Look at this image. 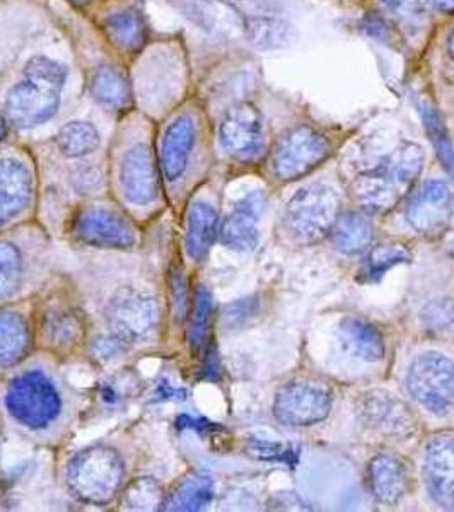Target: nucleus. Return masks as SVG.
I'll list each match as a JSON object with an SVG mask.
<instances>
[{"instance_id": "19", "label": "nucleus", "mask_w": 454, "mask_h": 512, "mask_svg": "<svg viewBox=\"0 0 454 512\" xmlns=\"http://www.w3.org/2000/svg\"><path fill=\"white\" fill-rule=\"evenodd\" d=\"M371 494L383 504H396L407 490V473L400 461L388 454H379L367 468Z\"/></svg>"}, {"instance_id": "20", "label": "nucleus", "mask_w": 454, "mask_h": 512, "mask_svg": "<svg viewBox=\"0 0 454 512\" xmlns=\"http://www.w3.org/2000/svg\"><path fill=\"white\" fill-rule=\"evenodd\" d=\"M217 214L209 204L197 202L188 210L187 253L195 262H204L217 238Z\"/></svg>"}, {"instance_id": "16", "label": "nucleus", "mask_w": 454, "mask_h": 512, "mask_svg": "<svg viewBox=\"0 0 454 512\" xmlns=\"http://www.w3.org/2000/svg\"><path fill=\"white\" fill-rule=\"evenodd\" d=\"M265 198L262 193L255 192L246 195L241 202L234 205L233 212L222 222L221 236L222 245L229 250L251 251L258 245V222L262 214Z\"/></svg>"}, {"instance_id": "5", "label": "nucleus", "mask_w": 454, "mask_h": 512, "mask_svg": "<svg viewBox=\"0 0 454 512\" xmlns=\"http://www.w3.org/2000/svg\"><path fill=\"white\" fill-rule=\"evenodd\" d=\"M332 154L325 135L309 125H297L280 137L272 154V171L280 181H294L309 175Z\"/></svg>"}, {"instance_id": "31", "label": "nucleus", "mask_w": 454, "mask_h": 512, "mask_svg": "<svg viewBox=\"0 0 454 512\" xmlns=\"http://www.w3.org/2000/svg\"><path fill=\"white\" fill-rule=\"evenodd\" d=\"M23 275V260L16 246L0 241V299L16 291Z\"/></svg>"}, {"instance_id": "8", "label": "nucleus", "mask_w": 454, "mask_h": 512, "mask_svg": "<svg viewBox=\"0 0 454 512\" xmlns=\"http://www.w3.org/2000/svg\"><path fill=\"white\" fill-rule=\"evenodd\" d=\"M62 88L64 86L55 82L24 74V81L16 84L7 94V115L12 123L21 128L48 122L59 110Z\"/></svg>"}, {"instance_id": "35", "label": "nucleus", "mask_w": 454, "mask_h": 512, "mask_svg": "<svg viewBox=\"0 0 454 512\" xmlns=\"http://www.w3.org/2000/svg\"><path fill=\"white\" fill-rule=\"evenodd\" d=\"M79 178H74V183H76V188L79 190V193H89L93 192L94 188L99 185V175L93 169H89V171H79L77 173Z\"/></svg>"}, {"instance_id": "7", "label": "nucleus", "mask_w": 454, "mask_h": 512, "mask_svg": "<svg viewBox=\"0 0 454 512\" xmlns=\"http://www.w3.org/2000/svg\"><path fill=\"white\" fill-rule=\"evenodd\" d=\"M332 412V393L315 381H292L275 396L274 415L280 424L308 427Z\"/></svg>"}, {"instance_id": "25", "label": "nucleus", "mask_w": 454, "mask_h": 512, "mask_svg": "<svg viewBox=\"0 0 454 512\" xmlns=\"http://www.w3.org/2000/svg\"><path fill=\"white\" fill-rule=\"evenodd\" d=\"M91 91L99 105L110 108V110H123L130 105L132 91L127 77L117 67L101 65L94 72Z\"/></svg>"}, {"instance_id": "32", "label": "nucleus", "mask_w": 454, "mask_h": 512, "mask_svg": "<svg viewBox=\"0 0 454 512\" xmlns=\"http://www.w3.org/2000/svg\"><path fill=\"white\" fill-rule=\"evenodd\" d=\"M210 294L204 286L198 287L197 297H195V308H193L192 323L188 330V340L193 349L197 350L204 344L209 330L210 318Z\"/></svg>"}, {"instance_id": "23", "label": "nucleus", "mask_w": 454, "mask_h": 512, "mask_svg": "<svg viewBox=\"0 0 454 512\" xmlns=\"http://www.w3.org/2000/svg\"><path fill=\"white\" fill-rule=\"evenodd\" d=\"M245 30L251 45L258 50L291 47L297 38L296 28L289 21L279 18H250L246 21Z\"/></svg>"}, {"instance_id": "24", "label": "nucleus", "mask_w": 454, "mask_h": 512, "mask_svg": "<svg viewBox=\"0 0 454 512\" xmlns=\"http://www.w3.org/2000/svg\"><path fill=\"white\" fill-rule=\"evenodd\" d=\"M30 347V328L23 316L0 311V366H14L23 361Z\"/></svg>"}, {"instance_id": "36", "label": "nucleus", "mask_w": 454, "mask_h": 512, "mask_svg": "<svg viewBox=\"0 0 454 512\" xmlns=\"http://www.w3.org/2000/svg\"><path fill=\"white\" fill-rule=\"evenodd\" d=\"M422 2L434 11L446 12V14L454 12V0H422Z\"/></svg>"}, {"instance_id": "33", "label": "nucleus", "mask_w": 454, "mask_h": 512, "mask_svg": "<svg viewBox=\"0 0 454 512\" xmlns=\"http://www.w3.org/2000/svg\"><path fill=\"white\" fill-rule=\"evenodd\" d=\"M127 502L132 509H142V511L154 509L161 504V489L156 482L140 480L129 490Z\"/></svg>"}, {"instance_id": "30", "label": "nucleus", "mask_w": 454, "mask_h": 512, "mask_svg": "<svg viewBox=\"0 0 454 512\" xmlns=\"http://www.w3.org/2000/svg\"><path fill=\"white\" fill-rule=\"evenodd\" d=\"M410 258H412V253H410L407 246L396 245V243L376 246L371 251V255L367 256L366 263H364L361 270V277H364L367 282H376L390 268L395 267L398 263L410 262Z\"/></svg>"}, {"instance_id": "38", "label": "nucleus", "mask_w": 454, "mask_h": 512, "mask_svg": "<svg viewBox=\"0 0 454 512\" xmlns=\"http://www.w3.org/2000/svg\"><path fill=\"white\" fill-rule=\"evenodd\" d=\"M7 134L6 122H4V118L0 117V140L4 139Z\"/></svg>"}, {"instance_id": "2", "label": "nucleus", "mask_w": 454, "mask_h": 512, "mask_svg": "<svg viewBox=\"0 0 454 512\" xmlns=\"http://www.w3.org/2000/svg\"><path fill=\"white\" fill-rule=\"evenodd\" d=\"M340 212V200L333 188L313 183L301 188L287 202L282 229L297 246H311L330 236Z\"/></svg>"}, {"instance_id": "11", "label": "nucleus", "mask_w": 454, "mask_h": 512, "mask_svg": "<svg viewBox=\"0 0 454 512\" xmlns=\"http://www.w3.org/2000/svg\"><path fill=\"white\" fill-rule=\"evenodd\" d=\"M453 214V197L444 181H427L419 192L410 198L405 219L410 227L422 236H439L449 224Z\"/></svg>"}, {"instance_id": "21", "label": "nucleus", "mask_w": 454, "mask_h": 512, "mask_svg": "<svg viewBox=\"0 0 454 512\" xmlns=\"http://www.w3.org/2000/svg\"><path fill=\"white\" fill-rule=\"evenodd\" d=\"M340 335L345 345L354 355L366 362H379L385 357V340L378 332L376 326L359 320V318H345L340 325Z\"/></svg>"}, {"instance_id": "18", "label": "nucleus", "mask_w": 454, "mask_h": 512, "mask_svg": "<svg viewBox=\"0 0 454 512\" xmlns=\"http://www.w3.org/2000/svg\"><path fill=\"white\" fill-rule=\"evenodd\" d=\"M193 142H195V125L192 118H176L164 134L163 151H161L164 176L168 181H176L185 173Z\"/></svg>"}, {"instance_id": "1", "label": "nucleus", "mask_w": 454, "mask_h": 512, "mask_svg": "<svg viewBox=\"0 0 454 512\" xmlns=\"http://www.w3.org/2000/svg\"><path fill=\"white\" fill-rule=\"evenodd\" d=\"M424 151L419 144L403 142L378 166L367 169L350 183V197L367 214L395 209L410 195L424 168Z\"/></svg>"}, {"instance_id": "37", "label": "nucleus", "mask_w": 454, "mask_h": 512, "mask_svg": "<svg viewBox=\"0 0 454 512\" xmlns=\"http://www.w3.org/2000/svg\"><path fill=\"white\" fill-rule=\"evenodd\" d=\"M448 53L449 57L454 60V28L448 36Z\"/></svg>"}, {"instance_id": "3", "label": "nucleus", "mask_w": 454, "mask_h": 512, "mask_svg": "<svg viewBox=\"0 0 454 512\" xmlns=\"http://www.w3.org/2000/svg\"><path fill=\"white\" fill-rule=\"evenodd\" d=\"M123 480V461L113 449L94 446L67 466V485L81 501L105 506L115 499Z\"/></svg>"}, {"instance_id": "15", "label": "nucleus", "mask_w": 454, "mask_h": 512, "mask_svg": "<svg viewBox=\"0 0 454 512\" xmlns=\"http://www.w3.org/2000/svg\"><path fill=\"white\" fill-rule=\"evenodd\" d=\"M120 185L123 195L132 204H151L158 198V169L149 147L140 144L123 156L120 164Z\"/></svg>"}, {"instance_id": "17", "label": "nucleus", "mask_w": 454, "mask_h": 512, "mask_svg": "<svg viewBox=\"0 0 454 512\" xmlns=\"http://www.w3.org/2000/svg\"><path fill=\"white\" fill-rule=\"evenodd\" d=\"M30 171L16 159H0V226L21 214L31 200Z\"/></svg>"}, {"instance_id": "13", "label": "nucleus", "mask_w": 454, "mask_h": 512, "mask_svg": "<svg viewBox=\"0 0 454 512\" xmlns=\"http://www.w3.org/2000/svg\"><path fill=\"white\" fill-rule=\"evenodd\" d=\"M362 422L385 436L405 437L415 432V417L410 408L386 391H369L359 403Z\"/></svg>"}, {"instance_id": "27", "label": "nucleus", "mask_w": 454, "mask_h": 512, "mask_svg": "<svg viewBox=\"0 0 454 512\" xmlns=\"http://www.w3.org/2000/svg\"><path fill=\"white\" fill-rule=\"evenodd\" d=\"M106 33L118 48L139 50L146 43V21L135 9H127L106 19Z\"/></svg>"}, {"instance_id": "10", "label": "nucleus", "mask_w": 454, "mask_h": 512, "mask_svg": "<svg viewBox=\"0 0 454 512\" xmlns=\"http://www.w3.org/2000/svg\"><path fill=\"white\" fill-rule=\"evenodd\" d=\"M224 151L239 161L257 158L263 149V120L251 103H239L227 111L219 128Z\"/></svg>"}, {"instance_id": "22", "label": "nucleus", "mask_w": 454, "mask_h": 512, "mask_svg": "<svg viewBox=\"0 0 454 512\" xmlns=\"http://www.w3.org/2000/svg\"><path fill=\"white\" fill-rule=\"evenodd\" d=\"M330 236L338 251L345 255H359L373 241V224L362 214L349 212L345 216H338Z\"/></svg>"}, {"instance_id": "39", "label": "nucleus", "mask_w": 454, "mask_h": 512, "mask_svg": "<svg viewBox=\"0 0 454 512\" xmlns=\"http://www.w3.org/2000/svg\"><path fill=\"white\" fill-rule=\"evenodd\" d=\"M70 2H74L76 6H86L88 4L89 0H70Z\"/></svg>"}, {"instance_id": "28", "label": "nucleus", "mask_w": 454, "mask_h": 512, "mask_svg": "<svg viewBox=\"0 0 454 512\" xmlns=\"http://www.w3.org/2000/svg\"><path fill=\"white\" fill-rule=\"evenodd\" d=\"M43 332L55 349H72L82 338L81 318L69 309H53L45 316Z\"/></svg>"}, {"instance_id": "12", "label": "nucleus", "mask_w": 454, "mask_h": 512, "mask_svg": "<svg viewBox=\"0 0 454 512\" xmlns=\"http://www.w3.org/2000/svg\"><path fill=\"white\" fill-rule=\"evenodd\" d=\"M425 487L437 506L454 511V436L432 437L424 453Z\"/></svg>"}, {"instance_id": "14", "label": "nucleus", "mask_w": 454, "mask_h": 512, "mask_svg": "<svg viewBox=\"0 0 454 512\" xmlns=\"http://www.w3.org/2000/svg\"><path fill=\"white\" fill-rule=\"evenodd\" d=\"M77 238L98 248H130L135 245V231L117 212L91 207L81 212L76 221Z\"/></svg>"}, {"instance_id": "4", "label": "nucleus", "mask_w": 454, "mask_h": 512, "mask_svg": "<svg viewBox=\"0 0 454 512\" xmlns=\"http://www.w3.org/2000/svg\"><path fill=\"white\" fill-rule=\"evenodd\" d=\"M6 407L19 424L45 429L59 417L62 400L45 374L31 371L12 379L7 386Z\"/></svg>"}, {"instance_id": "34", "label": "nucleus", "mask_w": 454, "mask_h": 512, "mask_svg": "<svg viewBox=\"0 0 454 512\" xmlns=\"http://www.w3.org/2000/svg\"><path fill=\"white\" fill-rule=\"evenodd\" d=\"M383 11L400 19H414L419 11L417 0H379Z\"/></svg>"}, {"instance_id": "26", "label": "nucleus", "mask_w": 454, "mask_h": 512, "mask_svg": "<svg viewBox=\"0 0 454 512\" xmlns=\"http://www.w3.org/2000/svg\"><path fill=\"white\" fill-rule=\"evenodd\" d=\"M214 497V482L207 475H190L176 487L166 502L164 511H200Z\"/></svg>"}, {"instance_id": "9", "label": "nucleus", "mask_w": 454, "mask_h": 512, "mask_svg": "<svg viewBox=\"0 0 454 512\" xmlns=\"http://www.w3.org/2000/svg\"><path fill=\"white\" fill-rule=\"evenodd\" d=\"M106 321L113 337H117L122 344H134L156 330L158 303L146 294L125 289L111 299L106 309Z\"/></svg>"}, {"instance_id": "6", "label": "nucleus", "mask_w": 454, "mask_h": 512, "mask_svg": "<svg viewBox=\"0 0 454 512\" xmlns=\"http://www.w3.org/2000/svg\"><path fill=\"white\" fill-rule=\"evenodd\" d=\"M407 388L432 414H448L454 405L453 361L437 352L420 355L408 369Z\"/></svg>"}, {"instance_id": "29", "label": "nucleus", "mask_w": 454, "mask_h": 512, "mask_svg": "<svg viewBox=\"0 0 454 512\" xmlns=\"http://www.w3.org/2000/svg\"><path fill=\"white\" fill-rule=\"evenodd\" d=\"M57 144L67 158L88 156L99 146L98 130L91 123H69L57 135Z\"/></svg>"}]
</instances>
